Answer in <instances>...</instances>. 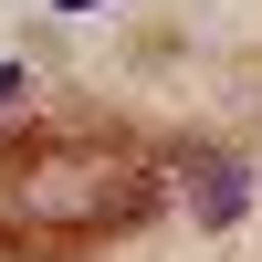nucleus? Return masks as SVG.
Listing matches in <instances>:
<instances>
[{
	"instance_id": "nucleus-2",
	"label": "nucleus",
	"mask_w": 262,
	"mask_h": 262,
	"mask_svg": "<svg viewBox=\"0 0 262 262\" xmlns=\"http://www.w3.org/2000/svg\"><path fill=\"white\" fill-rule=\"evenodd\" d=\"M11 95H21V63H0V105H11Z\"/></svg>"
},
{
	"instance_id": "nucleus-1",
	"label": "nucleus",
	"mask_w": 262,
	"mask_h": 262,
	"mask_svg": "<svg viewBox=\"0 0 262 262\" xmlns=\"http://www.w3.org/2000/svg\"><path fill=\"white\" fill-rule=\"evenodd\" d=\"M21 210H32V221H63V231H105V221H137L147 189L126 179V168H53V179L21 189Z\"/></svg>"
}]
</instances>
